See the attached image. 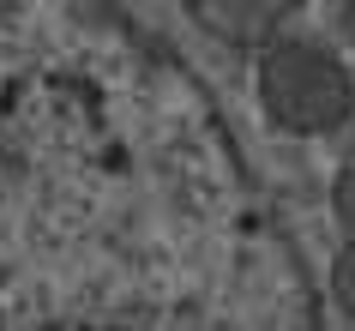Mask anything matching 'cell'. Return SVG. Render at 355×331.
Wrapping results in <instances>:
<instances>
[{
  "instance_id": "6da1fadb",
  "label": "cell",
  "mask_w": 355,
  "mask_h": 331,
  "mask_svg": "<svg viewBox=\"0 0 355 331\" xmlns=\"http://www.w3.org/2000/svg\"><path fill=\"white\" fill-rule=\"evenodd\" d=\"M265 96L283 121L295 127H325L349 109V78L325 49L313 42H283L265 55Z\"/></svg>"
},
{
  "instance_id": "7a4b0ae2",
  "label": "cell",
  "mask_w": 355,
  "mask_h": 331,
  "mask_svg": "<svg viewBox=\"0 0 355 331\" xmlns=\"http://www.w3.org/2000/svg\"><path fill=\"white\" fill-rule=\"evenodd\" d=\"M295 0H211V12L229 24V31H265L271 19H283Z\"/></svg>"
}]
</instances>
